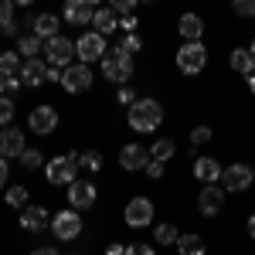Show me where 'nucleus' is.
I'll return each instance as SVG.
<instances>
[{
  "instance_id": "f257e3e1",
  "label": "nucleus",
  "mask_w": 255,
  "mask_h": 255,
  "mask_svg": "<svg viewBox=\"0 0 255 255\" xmlns=\"http://www.w3.org/2000/svg\"><path fill=\"white\" fill-rule=\"evenodd\" d=\"M160 123H163V106L157 99H136L129 106V126L136 133H153L160 129Z\"/></svg>"
},
{
  "instance_id": "f03ea898",
  "label": "nucleus",
  "mask_w": 255,
  "mask_h": 255,
  "mask_svg": "<svg viewBox=\"0 0 255 255\" xmlns=\"http://www.w3.org/2000/svg\"><path fill=\"white\" fill-rule=\"evenodd\" d=\"M102 79H106V82H116L119 89H123V82L133 79V55H126L123 48L106 51V58H102Z\"/></svg>"
},
{
  "instance_id": "7ed1b4c3",
  "label": "nucleus",
  "mask_w": 255,
  "mask_h": 255,
  "mask_svg": "<svg viewBox=\"0 0 255 255\" xmlns=\"http://www.w3.org/2000/svg\"><path fill=\"white\" fill-rule=\"evenodd\" d=\"M44 174L51 184H75V174H79V153H65V157H55L51 163H44Z\"/></svg>"
},
{
  "instance_id": "20e7f679",
  "label": "nucleus",
  "mask_w": 255,
  "mask_h": 255,
  "mask_svg": "<svg viewBox=\"0 0 255 255\" xmlns=\"http://www.w3.org/2000/svg\"><path fill=\"white\" fill-rule=\"evenodd\" d=\"M204 65H208V48L194 41V44H184L180 51H177V68L184 72V75H197V72H204Z\"/></svg>"
},
{
  "instance_id": "39448f33",
  "label": "nucleus",
  "mask_w": 255,
  "mask_h": 255,
  "mask_svg": "<svg viewBox=\"0 0 255 255\" xmlns=\"http://www.w3.org/2000/svg\"><path fill=\"white\" fill-rule=\"evenodd\" d=\"M255 180V170L249 163H228V170L221 174V191L228 194H238V191H249Z\"/></svg>"
},
{
  "instance_id": "423d86ee",
  "label": "nucleus",
  "mask_w": 255,
  "mask_h": 255,
  "mask_svg": "<svg viewBox=\"0 0 255 255\" xmlns=\"http://www.w3.org/2000/svg\"><path fill=\"white\" fill-rule=\"evenodd\" d=\"M72 55H75V41H68V38H51V41H44V58H48V65L51 68H68L72 65Z\"/></svg>"
},
{
  "instance_id": "0eeeda50",
  "label": "nucleus",
  "mask_w": 255,
  "mask_h": 255,
  "mask_svg": "<svg viewBox=\"0 0 255 255\" xmlns=\"http://www.w3.org/2000/svg\"><path fill=\"white\" fill-rule=\"evenodd\" d=\"M61 89L65 92H72V96H79L85 89H92V68L89 65H68L65 72H61Z\"/></svg>"
},
{
  "instance_id": "6e6552de",
  "label": "nucleus",
  "mask_w": 255,
  "mask_h": 255,
  "mask_svg": "<svg viewBox=\"0 0 255 255\" xmlns=\"http://www.w3.org/2000/svg\"><path fill=\"white\" fill-rule=\"evenodd\" d=\"M75 55L82 58V65H89V61H102V58H106V38L96 34V31H85V34L75 41Z\"/></svg>"
},
{
  "instance_id": "1a4fd4ad",
  "label": "nucleus",
  "mask_w": 255,
  "mask_h": 255,
  "mask_svg": "<svg viewBox=\"0 0 255 255\" xmlns=\"http://www.w3.org/2000/svg\"><path fill=\"white\" fill-rule=\"evenodd\" d=\"M51 232H55V238H61V242H72V238L82 235V218L79 211H58V215H51Z\"/></svg>"
},
{
  "instance_id": "9d476101",
  "label": "nucleus",
  "mask_w": 255,
  "mask_h": 255,
  "mask_svg": "<svg viewBox=\"0 0 255 255\" xmlns=\"http://www.w3.org/2000/svg\"><path fill=\"white\" fill-rule=\"evenodd\" d=\"M123 218L129 228H146L153 221V201L150 197H133L126 208H123Z\"/></svg>"
},
{
  "instance_id": "9b49d317",
  "label": "nucleus",
  "mask_w": 255,
  "mask_h": 255,
  "mask_svg": "<svg viewBox=\"0 0 255 255\" xmlns=\"http://www.w3.org/2000/svg\"><path fill=\"white\" fill-rule=\"evenodd\" d=\"M27 126H31L38 136L55 133V126H58V109H55V106H34L31 116H27Z\"/></svg>"
},
{
  "instance_id": "f8f14e48",
  "label": "nucleus",
  "mask_w": 255,
  "mask_h": 255,
  "mask_svg": "<svg viewBox=\"0 0 255 255\" xmlns=\"http://www.w3.org/2000/svg\"><path fill=\"white\" fill-rule=\"evenodd\" d=\"M96 184L92 180H75V184H68V204H72V211H82V208H92L96 204Z\"/></svg>"
},
{
  "instance_id": "ddd939ff",
  "label": "nucleus",
  "mask_w": 255,
  "mask_h": 255,
  "mask_svg": "<svg viewBox=\"0 0 255 255\" xmlns=\"http://www.w3.org/2000/svg\"><path fill=\"white\" fill-rule=\"evenodd\" d=\"M96 10H99L96 0H68L65 3V20L75 24V27H85V24H92Z\"/></svg>"
},
{
  "instance_id": "4468645a",
  "label": "nucleus",
  "mask_w": 255,
  "mask_h": 255,
  "mask_svg": "<svg viewBox=\"0 0 255 255\" xmlns=\"http://www.w3.org/2000/svg\"><path fill=\"white\" fill-rule=\"evenodd\" d=\"M221 208H225V191L218 184H204V191L197 194V211L204 218H215Z\"/></svg>"
},
{
  "instance_id": "2eb2a0df",
  "label": "nucleus",
  "mask_w": 255,
  "mask_h": 255,
  "mask_svg": "<svg viewBox=\"0 0 255 255\" xmlns=\"http://www.w3.org/2000/svg\"><path fill=\"white\" fill-rule=\"evenodd\" d=\"M119 163H123V170H143L150 163V150L139 146V143H126L119 150Z\"/></svg>"
},
{
  "instance_id": "dca6fc26",
  "label": "nucleus",
  "mask_w": 255,
  "mask_h": 255,
  "mask_svg": "<svg viewBox=\"0 0 255 255\" xmlns=\"http://www.w3.org/2000/svg\"><path fill=\"white\" fill-rule=\"evenodd\" d=\"M27 146H24V133L20 129H14V126H7L3 133H0V157L3 160H10V157H17L20 160V153H24Z\"/></svg>"
},
{
  "instance_id": "f3484780",
  "label": "nucleus",
  "mask_w": 255,
  "mask_h": 255,
  "mask_svg": "<svg viewBox=\"0 0 255 255\" xmlns=\"http://www.w3.org/2000/svg\"><path fill=\"white\" fill-rule=\"evenodd\" d=\"M221 174H225V167H221L215 157H197L194 160V177H197V180H204V184H218Z\"/></svg>"
},
{
  "instance_id": "a211bd4d",
  "label": "nucleus",
  "mask_w": 255,
  "mask_h": 255,
  "mask_svg": "<svg viewBox=\"0 0 255 255\" xmlns=\"http://www.w3.org/2000/svg\"><path fill=\"white\" fill-rule=\"evenodd\" d=\"M92 27H96V34H102V38L116 34L119 31V17L113 14V7H99L96 17H92Z\"/></svg>"
},
{
  "instance_id": "6ab92c4d",
  "label": "nucleus",
  "mask_w": 255,
  "mask_h": 255,
  "mask_svg": "<svg viewBox=\"0 0 255 255\" xmlns=\"http://www.w3.org/2000/svg\"><path fill=\"white\" fill-rule=\"evenodd\" d=\"M44 79H48V65L41 58L24 61V68H20V85H41Z\"/></svg>"
},
{
  "instance_id": "aec40b11",
  "label": "nucleus",
  "mask_w": 255,
  "mask_h": 255,
  "mask_svg": "<svg viewBox=\"0 0 255 255\" xmlns=\"http://www.w3.org/2000/svg\"><path fill=\"white\" fill-rule=\"evenodd\" d=\"M20 225H24L27 232H41V228H51V215H48L44 208H24Z\"/></svg>"
},
{
  "instance_id": "412c9836",
  "label": "nucleus",
  "mask_w": 255,
  "mask_h": 255,
  "mask_svg": "<svg viewBox=\"0 0 255 255\" xmlns=\"http://www.w3.org/2000/svg\"><path fill=\"white\" fill-rule=\"evenodd\" d=\"M177 31L187 38V44H194V41H201V34H204V20L197 17V14H184L180 24H177Z\"/></svg>"
},
{
  "instance_id": "4be33fe9",
  "label": "nucleus",
  "mask_w": 255,
  "mask_h": 255,
  "mask_svg": "<svg viewBox=\"0 0 255 255\" xmlns=\"http://www.w3.org/2000/svg\"><path fill=\"white\" fill-rule=\"evenodd\" d=\"M58 24L61 20L55 17V14H38L31 27H34V34H38L41 41H51V38H58Z\"/></svg>"
},
{
  "instance_id": "5701e85b",
  "label": "nucleus",
  "mask_w": 255,
  "mask_h": 255,
  "mask_svg": "<svg viewBox=\"0 0 255 255\" xmlns=\"http://www.w3.org/2000/svg\"><path fill=\"white\" fill-rule=\"evenodd\" d=\"M228 65L235 68L238 75H252L255 72V58L249 55V48H235V51L228 55Z\"/></svg>"
},
{
  "instance_id": "b1692460",
  "label": "nucleus",
  "mask_w": 255,
  "mask_h": 255,
  "mask_svg": "<svg viewBox=\"0 0 255 255\" xmlns=\"http://www.w3.org/2000/svg\"><path fill=\"white\" fill-rule=\"evenodd\" d=\"M20 68H24V58L17 51H3L0 55V75L3 79H20Z\"/></svg>"
},
{
  "instance_id": "393cba45",
  "label": "nucleus",
  "mask_w": 255,
  "mask_h": 255,
  "mask_svg": "<svg viewBox=\"0 0 255 255\" xmlns=\"http://www.w3.org/2000/svg\"><path fill=\"white\" fill-rule=\"evenodd\" d=\"M17 55H24V61H31V58H41V55H44V41H41L38 34H27V38H20V48H17Z\"/></svg>"
},
{
  "instance_id": "a878e982",
  "label": "nucleus",
  "mask_w": 255,
  "mask_h": 255,
  "mask_svg": "<svg viewBox=\"0 0 255 255\" xmlns=\"http://www.w3.org/2000/svg\"><path fill=\"white\" fill-rule=\"evenodd\" d=\"M174 153H177L174 139H157V143L150 146V160H157V163H167V160H174Z\"/></svg>"
},
{
  "instance_id": "bb28decb",
  "label": "nucleus",
  "mask_w": 255,
  "mask_h": 255,
  "mask_svg": "<svg viewBox=\"0 0 255 255\" xmlns=\"http://www.w3.org/2000/svg\"><path fill=\"white\" fill-rule=\"evenodd\" d=\"M177 252L180 255H204V242H201V235H180L177 238Z\"/></svg>"
},
{
  "instance_id": "cd10ccee",
  "label": "nucleus",
  "mask_w": 255,
  "mask_h": 255,
  "mask_svg": "<svg viewBox=\"0 0 255 255\" xmlns=\"http://www.w3.org/2000/svg\"><path fill=\"white\" fill-rule=\"evenodd\" d=\"M0 31L3 34H14L17 24H14V3L10 0H0Z\"/></svg>"
},
{
  "instance_id": "c85d7f7f",
  "label": "nucleus",
  "mask_w": 255,
  "mask_h": 255,
  "mask_svg": "<svg viewBox=\"0 0 255 255\" xmlns=\"http://www.w3.org/2000/svg\"><path fill=\"white\" fill-rule=\"evenodd\" d=\"M153 235H157V245H174V249H177V238H180V232H177L174 225L167 221V225H157V232H153Z\"/></svg>"
},
{
  "instance_id": "c756f323",
  "label": "nucleus",
  "mask_w": 255,
  "mask_h": 255,
  "mask_svg": "<svg viewBox=\"0 0 255 255\" xmlns=\"http://www.w3.org/2000/svg\"><path fill=\"white\" fill-rule=\"evenodd\" d=\"M79 167H85V170H92V174H96L99 167H102V153H99V150H89V153H79Z\"/></svg>"
},
{
  "instance_id": "7c9ffc66",
  "label": "nucleus",
  "mask_w": 255,
  "mask_h": 255,
  "mask_svg": "<svg viewBox=\"0 0 255 255\" xmlns=\"http://www.w3.org/2000/svg\"><path fill=\"white\" fill-rule=\"evenodd\" d=\"M7 204H10V208H27V187H10V191H7Z\"/></svg>"
},
{
  "instance_id": "2f4dec72",
  "label": "nucleus",
  "mask_w": 255,
  "mask_h": 255,
  "mask_svg": "<svg viewBox=\"0 0 255 255\" xmlns=\"http://www.w3.org/2000/svg\"><path fill=\"white\" fill-rule=\"evenodd\" d=\"M10 119H14V99L0 96V126H10Z\"/></svg>"
},
{
  "instance_id": "473e14b6",
  "label": "nucleus",
  "mask_w": 255,
  "mask_h": 255,
  "mask_svg": "<svg viewBox=\"0 0 255 255\" xmlns=\"http://www.w3.org/2000/svg\"><path fill=\"white\" fill-rule=\"evenodd\" d=\"M41 163H44L41 150H24V153H20V167H27V170H34V167H41Z\"/></svg>"
},
{
  "instance_id": "72a5a7b5",
  "label": "nucleus",
  "mask_w": 255,
  "mask_h": 255,
  "mask_svg": "<svg viewBox=\"0 0 255 255\" xmlns=\"http://www.w3.org/2000/svg\"><path fill=\"white\" fill-rule=\"evenodd\" d=\"M136 10V0H113V14L116 17H133Z\"/></svg>"
},
{
  "instance_id": "f704fd0d",
  "label": "nucleus",
  "mask_w": 255,
  "mask_h": 255,
  "mask_svg": "<svg viewBox=\"0 0 255 255\" xmlns=\"http://www.w3.org/2000/svg\"><path fill=\"white\" fill-rule=\"evenodd\" d=\"M116 48H123V51H126V55H136L139 48H143V41H139L136 34H123V41H119Z\"/></svg>"
},
{
  "instance_id": "c9c22d12",
  "label": "nucleus",
  "mask_w": 255,
  "mask_h": 255,
  "mask_svg": "<svg viewBox=\"0 0 255 255\" xmlns=\"http://www.w3.org/2000/svg\"><path fill=\"white\" fill-rule=\"evenodd\" d=\"M232 10H235L238 17H255V0H235Z\"/></svg>"
},
{
  "instance_id": "e433bc0d",
  "label": "nucleus",
  "mask_w": 255,
  "mask_h": 255,
  "mask_svg": "<svg viewBox=\"0 0 255 255\" xmlns=\"http://www.w3.org/2000/svg\"><path fill=\"white\" fill-rule=\"evenodd\" d=\"M126 255H157V252H153V245H146V242H133V245H126Z\"/></svg>"
},
{
  "instance_id": "4c0bfd02",
  "label": "nucleus",
  "mask_w": 255,
  "mask_h": 255,
  "mask_svg": "<svg viewBox=\"0 0 255 255\" xmlns=\"http://www.w3.org/2000/svg\"><path fill=\"white\" fill-rule=\"evenodd\" d=\"M208 139H211V126H197L194 133H191V143H194V146L208 143Z\"/></svg>"
},
{
  "instance_id": "58836bf2",
  "label": "nucleus",
  "mask_w": 255,
  "mask_h": 255,
  "mask_svg": "<svg viewBox=\"0 0 255 255\" xmlns=\"http://www.w3.org/2000/svg\"><path fill=\"white\" fill-rule=\"evenodd\" d=\"M136 17H119V31H123V34H136Z\"/></svg>"
},
{
  "instance_id": "ea45409f",
  "label": "nucleus",
  "mask_w": 255,
  "mask_h": 255,
  "mask_svg": "<svg viewBox=\"0 0 255 255\" xmlns=\"http://www.w3.org/2000/svg\"><path fill=\"white\" fill-rule=\"evenodd\" d=\"M119 102H123V106H133V102H136V96H133V89H129V85H123V89H119Z\"/></svg>"
},
{
  "instance_id": "a19ab883",
  "label": "nucleus",
  "mask_w": 255,
  "mask_h": 255,
  "mask_svg": "<svg viewBox=\"0 0 255 255\" xmlns=\"http://www.w3.org/2000/svg\"><path fill=\"white\" fill-rule=\"evenodd\" d=\"M146 174L153 177V180H160V177H163V163H157V160H150V163H146Z\"/></svg>"
},
{
  "instance_id": "79ce46f5",
  "label": "nucleus",
  "mask_w": 255,
  "mask_h": 255,
  "mask_svg": "<svg viewBox=\"0 0 255 255\" xmlns=\"http://www.w3.org/2000/svg\"><path fill=\"white\" fill-rule=\"evenodd\" d=\"M20 89V79H7V85H3V92H10V99H14V92Z\"/></svg>"
},
{
  "instance_id": "37998d69",
  "label": "nucleus",
  "mask_w": 255,
  "mask_h": 255,
  "mask_svg": "<svg viewBox=\"0 0 255 255\" xmlns=\"http://www.w3.org/2000/svg\"><path fill=\"white\" fill-rule=\"evenodd\" d=\"M48 82H61V68H51L48 65Z\"/></svg>"
},
{
  "instance_id": "c03bdc74",
  "label": "nucleus",
  "mask_w": 255,
  "mask_h": 255,
  "mask_svg": "<svg viewBox=\"0 0 255 255\" xmlns=\"http://www.w3.org/2000/svg\"><path fill=\"white\" fill-rule=\"evenodd\" d=\"M3 184H7V160L0 157V187H3Z\"/></svg>"
},
{
  "instance_id": "a18cd8bd",
  "label": "nucleus",
  "mask_w": 255,
  "mask_h": 255,
  "mask_svg": "<svg viewBox=\"0 0 255 255\" xmlns=\"http://www.w3.org/2000/svg\"><path fill=\"white\" fill-rule=\"evenodd\" d=\"M106 255H126V249H123V245H109V252Z\"/></svg>"
},
{
  "instance_id": "49530a36",
  "label": "nucleus",
  "mask_w": 255,
  "mask_h": 255,
  "mask_svg": "<svg viewBox=\"0 0 255 255\" xmlns=\"http://www.w3.org/2000/svg\"><path fill=\"white\" fill-rule=\"evenodd\" d=\"M31 255H58V252H55V249H34Z\"/></svg>"
},
{
  "instance_id": "de8ad7c7",
  "label": "nucleus",
  "mask_w": 255,
  "mask_h": 255,
  "mask_svg": "<svg viewBox=\"0 0 255 255\" xmlns=\"http://www.w3.org/2000/svg\"><path fill=\"white\" fill-rule=\"evenodd\" d=\"M249 235L255 238V211H252V215H249Z\"/></svg>"
},
{
  "instance_id": "09e8293b",
  "label": "nucleus",
  "mask_w": 255,
  "mask_h": 255,
  "mask_svg": "<svg viewBox=\"0 0 255 255\" xmlns=\"http://www.w3.org/2000/svg\"><path fill=\"white\" fill-rule=\"evenodd\" d=\"M249 89H252V96H255V72L249 75Z\"/></svg>"
},
{
  "instance_id": "8fccbe9b",
  "label": "nucleus",
  "mask_w": 255,
  "mask_h": 255,
  "mask_svg": "<svg viewBox=\"0 0 255 255\" xmlns=\"http://www.w3.org/2000/svg\"><path fill=\"white\" fill-rule=\"evenodd\" d=\"M3 85H7V79H3V75H0V96H3Z\"/></svg>"
},
{
  "instance_id": "3c124183",
  "label": "nucleus",
  "mask_w": 255,
  "mask_h": 255,
  "mask_svg": "<svg viewBox=\"0 0 255 255\" xmlns=\"http://www.w3.org/2000/svg\"><path fill=\"white\" fill-rule=\"evenodd\" d=\"M249 55H252V58H255V41H252V44H249Z\"/></svg>"
},
{
  "instance_id": "603ef678",
  "label": "nucleus",
  "mask_w": 255,
  "mask_h": 255,
  "mask_svg": "<svg viewBox=\"0 0 255 255\" xmlns=\"http://www.w3.org/2000/svg\"><path fill=\"white\" fill-rule=\"evenodd\" d=\"M0 55H3V51H0Z\"/></svg>"
}]
</instances>
